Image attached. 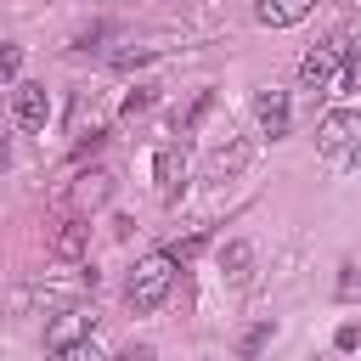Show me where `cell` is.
I'll return each instance as SVG.
<instances>
[{
	"label": "cell",
	"instance_id": "6da1fadb",
	"mask_svg": "<svg viewBox=\"0 0 361 361\" xmlns=\"http://www.w3.org/2000/svg\"><path fill=\"white\" fill-rule=\"evenodd\" d=\"M169 282H175V259L169 254H147V259H135V271L124 282V305L147 316V310H158L169 299Z\"/></svg>",
	"mask_w": 361,
	"mask_h": 361
},
{
	"label": "cell",
	"instance_id": "7a4b0ae2",
	"mask_svg": "<svg viewBox=\"0 0 361 361\" xmlns=\"http://www.w3.org/2000/svg\"><path fill=\"white\" fill-rule=\"evenodd\" d=\"M355 147H361V113H355V107H338V113H327V118L316 124V152H322V158L350 164Z\"/></svg>",
	"mask_w": 361,
	"mask_h": 361
},
{
	"label": "cell",
	"instance_id": "3957f363",
	"mask_svg": "<svg viewBox=\"0 0 361 361\" xmlns=\"http://www.w3.org/2000/svg\"><path fill=\"white\" fill-rule=\"evenodd\" d=\"M344 56H350V45H344L338 34H333V39H322V45H310V51H305V62H299V85H305V90H327V85H338Z\"/></svg>",
	"mask_w": 361,
	"mask_h": 361
},
{
	"label": "cell",
	"instance_id": "277c9868",
	"mask_svg": "<svg viewBox=\"0 0 361 361\" xmlns=\"http://www.w3.org/2000/svg\"><path fill=\"white\" fill-rule=\"evenodd\" d=\"M45 118H51L45 85H11V124L17 130H45Z\"/></svg>",
	"mask_w": 361,
	"mask_h": 361
},
{
	"label": "cell",
	"instance_id": "5b68a950",
	"mask_svg": "<svg viewBox=\"0 0 361 361\" xmlns=\"http://www.w3.org/2000/svg\"><path fill=\"white\" fill-rule=\"evenodd\" d=\"M152 180H158L164 203H180V192H186V152L180 147H158L152 152Z\"/></svg>",
	"mask_w": 361,
	"mask_h": 361
},
{
	"label": "cell",
	"instance_id": "8992f818",
	"mask_svg": "<svg viewBox=\"0 0 361 361\" xmlns=\"http://www.w3.org/2000/svg\"><path fill=\"white\" fill-rule=\"evenodd\" d=\"M51 254H56V259H68V265H73V259H85V254H90V226H85L79 214L56 220V226H51Z\"/></svg>",
	"mask_w": 361,
	"mask_h": 361
},
{
	"label": "cell",
	"instance_id": "52a82bcc",
	"mask_svg": "<svg viewBox=\"0 0 361 361\" xmlns=\"http://www.w3.org/2000/svg\"><path fill=\"white\" fill-rule=\"evenodd\" d=\"M254 113H259V130H265L271 141H276V135H288V124H293V113H288V96H282V90H259Z\"/></svg>",
	"mask_w": 361,
	"mask_h": 361
},
{
	"label": "cell",
	"instance_id": "ba28073f",
	"mask_svg": "<svg viewBox=\"0 0 361 361\" xmlns=\"http://www.w3.org/2000/svg\"><path fill=\"white\" fill-rule=\"evenodd\" d=\"M113 197V175L107 169H79L73 175V203L79 209H96V203H107Z\"/></svg>",
	"mask_w": 361,
	"mask_h": 361
},
{
	"label": "cell",
	"instance_id": "9c48e42d",
	"mask_svg": "<svg viewBox=\"0 0 361 361\" xmlns=\"http://www.w3.org/2000/svg\"><path fill=\"white\" fill-rule=\"evenodd\" d=\"M310 6H316V0H259L254 17H259L265 28H293L299 17H310Z\"/></svg>",
	"mask_w": 361,
	"mask_h": 361
},
{
	"label": "cell",
	"instance_id": "30bf717a",
	"mask_svg": "<svg viewBox=\"0 0 361 361\" xmlns=\"http://www.w3.org/2000/svg\"><path fill=\"white\" fill-rule=\"evenodd\" d=\"M248 265H254V243H243V237H231V243L220 248V271H226L231 282H248Z\"/></svg>",
	"mask_w": 361,
	"mask_h": 361
},
{
	"label": "cell",
	"instance_id": "8fae6325",
	"mask_svg": "<svg viewBox=\"0 0 361 361\" xmlns=\"http://www.w3.org/2000/svg\"><path fill=\"white\" fill-rule=\"evenodd\" d=\"M85 327H90V322H85V310H62V316L51 322V333H45V344H51V350H56V344H79V338H90Z\"/></svg>",
	"mask_w": 361,
	"mask_h": 361
},
{
	"label": "cell",
	"instance_id": "7c38bea8",
	"mask_svg": "<svg viewBox=\"0 0 361 361\" xmlns=\"http://www.w3.org/2000/svg\"><path fill=\"white\" fill-rule=\"evenodd\" d=\"M248 158H254V147H248V141H237V147H220V152L209 158V175H214V180H226V175H237Z\"/></svg>",
	"mask_w": 361,
	"mask_h": 361
},
{
	"label": "cell",
	"instance_id": "4fadbf2b",
	"mask_svg": "<svg viewBox=\"0 0 361 361\" xmlns=\"http://www.w3.org/2000/svg\"><path fill=\"white\" fill-rule=\"evenodd\" d=\"M209 237H214V231H192V237H180V243H169L164 254H169L175 265H192V259H197V254L209 248Z\"/></svg>",
	"mask_w": 361,
	"mask_h": 361
},
{
	"label": "cell",
	"instance_id": "5bb4252c",
	"mask_svg": "<svg viewBox=\"0 0 361 361\" xmlns=\"http://www.w3.org/2000/svg\"><path fill=\"white\" fill-rule=\"evenodd\" d=\"M271 338H276V327H271V322H254V327H248V333L237 338V355H243V361H254V355H259V350H265Z\"/></svg>",
	"mask_w": 361,
	"mask_h": 361
},
{
	"label": "cell",
	"instance_id": "9a60e30c",
	"mask_svg": "<svg viewBox=\"0 0 361 361\" xmlns=\"http://www.w3.org/2000/svg\"><path fill=\"white\" fill-rule=\"evenodd\" d=\"M333 293H338L344 305H355V299H361V265H355V259H344V265H338V282H333Z\"/></svg>",
	"mask_w": 361,
	"mask_h": 361
},
{
	"label": "cell",
	"instance_id": "2e32d148",
	"mask_svg": "<svg viewBox=\"0 0 361 361\" xmlns=\"http://www.w3.org/2000/svg\"><path fill=\"white\" fill-rule=\"evenodd\" d=\"M45 361H102V350H96L90 338H79V344H56Z\"/></svg>",
	"mask_w": 361,
	"mask_h": 361
},
{
	"label": "cell",
	"instance_id": "e0dca14e",
	"mask_svg": "<svg viewBox=\"0 0 361 361\" xmlns=\"http://www.w3.org/2000/svg\"><path fill=\"white\" fill-rule=\"evenodd\" d=\"M152 102H158V90H152V85H135V90L124 96V118H135V113H147Z\"/></svg>",
	"mask_w": 361,
	"mask_h": 361
},
{
	"label": "cell",
	"instance_id": "ac0fdd59",
	"mask_svg": "<svg viewBox=\"0 0 361 361\" xmlns=\"http://www.w3.org/2000/svg\"><path fill=\"white\" fill-rule=\"evenodd\" d=\"M338 90H361V51L344 56V73H338Z\"/></svg>",
	"mask_w": 361,
	"mask_h": 361
},
{
	"label": "cell",
	"instance_id": "d6986e66",
	"mask_svg": "<svg viewBox=\"0 0 361 361\" xmlns=\"http://www.w3.org/2000/svg\"><path fill=\"white\" fill-rule=\"evenodd\" d=\"M158 51L152 45H135V51H113V68H135V62H152Z\"/></svg>",
	"mask_w": 361,
	"mask_h": 361
},
{
	"label": "cell",
	"instance_id": "ffe728a7",
	"mask_svg": "<svg viewBox=\"0 0 361 361\" xmlns=\"http://www.w3.org/2000/svg\"><path fill=\"white\" fill-rule=\"evenodd\" d=\"M17 68H23V51H17V45H6V56H0V73H6V85H23V79H17Z\"/></svg>",
	"mask_w": 361,
	"mask_h": 361
},
{
	"label": "cell",
	"instance_id": "44dd1931",
	"mask_svg": "<svg viewBox=\"0 0 361 361\" xmlns=\"http://www.w3.org/2000/svg\"><path fill=\"white\" fill-rule=\"evenodd\" d=\"M333 344H338V350H355V344H361V327H355V322H344V327L333 333Z\"/></svg>",
	"mask_w": 361,
	"mask_h": 361
},
{
	"label": "cell",
	"instance_id": "7402d4cb",
	"mask_svg": "<svg viewBox=\"0 0 361 361\" xmlns=\"http://www.w3.org/2000/svg\"><path fill=\"white\" fill-rule=\"evenodd\" d=\"M118 361H158V350H152V344H124Z\"/></svg>",
	"mask_w": 361,
	"mask_h": 361
}]
</instances>
